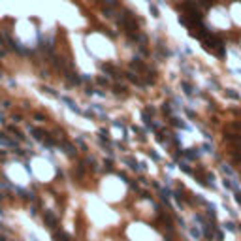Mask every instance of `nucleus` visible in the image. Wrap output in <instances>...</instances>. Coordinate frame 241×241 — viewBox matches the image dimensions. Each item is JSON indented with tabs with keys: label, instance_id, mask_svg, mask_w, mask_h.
Listing matches in <instances>:
<instances>
[{
	"label": "nucleus",
	"instance_id": "obj_3",
	"mask_svg": "<svg viewBox=\"0 0 241 241\" xmlns=\"http://www.w3.org/2000/svg\"><path fill=\"white\" fill-rule=\"evenodd\" d=\"M0 53H4V41H2V36H0Z\"/></svg>",
	"mask_w": 241,
	"mask_h": 241
},
{
	"label": "nucleus",
	"instance_id": "obj_1",
	"mask_svg": "<svg viewBox=\"0 0 241 241\" xmlns=\"http://www.w3.org/2000/svg\"><path fill=\"white\" fill-rule=\"evenodd\" d=\"M44 221H45V224L49 226L51 230H55L56 226H59V218H56L51 211H45V215H44Z\"/></svg>",
	"mask_w": 241,
	"mask_h": 241
},
{
	"label": "nucleus",
	"instance_id": "obj_2",
	"mask_svg": "<svg viewBox=\"0 0 241 241\" xmlns=\"http://www.w3.org/2000/svg\"><path fill=\"white\" fill-rule=\"evenodd\" d=\"M53 237H55V241H70V236L66 232H55Z\"/></svg>",
	"mask_w": 241,
	"mask_h": 241
}]
</instances>
